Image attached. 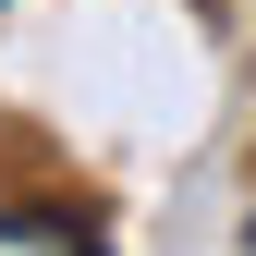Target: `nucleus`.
Wrapping results in <instances>:
<instances>
[{"label": "nucleus", "instance_id": "nucleus-1", "mask_svg": "<svg viewBox=\"0 0 256 256\" xmlns=\"http://www.w3.org/2000/svg\"><path fill=\"white\" fill-rule=\"evenodd\" d=\"M244 244H256V220H244Z\"/></svg>", "mask_w": 256, "mask_h": 256}]
</instances>
